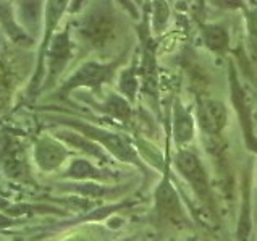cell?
I'll list each match as a JSON object with an SVG mask.
<instances>
[{
	"label": "cell",
	"mask_w": 257,
	"mask_h": 241,
	"mask_svg": "<svg viewBox=\"0 0 257 241\" xmlns=\"http://www.w3.org/2000/svg\"><path fill=\"white\" fill-rule=\"evenodd\" d=\"M121 89H123V92H126L128 96H133L136 91V79L131 75H126V73H124L123 79H121Z\"/></svg>",
	"instance_id": "obj_15"
},
{
	"label": "cell",
	"mask_w": 257,
	"mask_h": 241,
	"mask_svg": "<svg viewBox=\"0 0 257 241\" xmlns=\"http://www.w3.org/2000/svg\"><path fill=\"white\" fill-rule=\"evenodd\" d=\"M110 71H112L110 67H105V65L87 63L75 73V76L68 81L67 87L71 89V87H78V86H97L100 83H104L105 79H108Z\"/></svg>",
	"instance_id": "obj_6"
},
{
	"label": "cell",
	"mask_w": 257,
	"mask_h": 241,
	"mask_svg": "<svg viewBox=\"0 0 257 241\" xmlns=\"http://www.w3.org/2000/svg\"><path fill=\"white\" fill-rule=\"evenodd\" d=\"M204 38L209 49L215 50V52H220V50L226 49V46H228V34H226V31L222 26L217 25L204 26Z\"/></svg>",
	"instance_id": "obj_10"
},
{
	"label": "cell",
	"mask_w": 257,
	"mask_h": 241,
	"mask_svg": "<svg viewBox=\"0 0 257 241\" xmlns=\"http://www.w3.org/2000/svg\"><path fill=\"white\" fill-rule=\"evenodd\" d=\"M104 110L108 112L112 116H115V118L123 120V122H126L130 118V115H131L130 105L126 104V100L121 99L120 96H115V94L108 97V100L105 102V105H104Z\"/></svg>",
	"instance_id": "obj_11"
},
{
	"label": "cell",
	"mask_w": 257,
	"mask_h": 241,
	"mask_svg": "<svg viewBox=\"0 0 257 241\" xmlns=\"http://www.w3.org/2000/svg\"><path fill=\"white\" fill-rule=\"evenodd\" d=\"M249 231H251V215H249V202L244 201L243 214L239 218V227H238V239L239 241H247Z\"/></svg>",
	"instance_id": "obj_13"
},
{
	"label": "cell",
	"mask_w": 257,
	"mask_h": 241,
	"mask_svg": "<svg viewBox=\"0 0 257 241\" xmlns=\"http://www.w3.org/2000/svg\"><path fill=\"white\" fill-rule=\"evenodd\" d=\"M68 175L73 178L83 180V178H99L100 173L87 162V160H76L73 162L68 169Z\"/></svg>",
	"instance_id": "obj_12"
},
{
	"label": "cell",
	"mask_w": 257,
	"mask_h": 241,
	"mask_svg": "<svg viewBox=\"0 0 257 241\" xmlns=\"http://www.w3.org/2000/svg\"><path fill=\"white\" fill-rule=\"evenodd\" d=\"M121 241H135V239H131V238H124V239H121Z\"/></svg>",
	"instance_id": "obj_17"
},
{
	"label": "cell",
	"mask_w": 257,
	"mask_h": 241,
	"mask_svg": "<svg viewBox=\"0 0 257 241\" xmlns=\"http://www.w3.org/2000/svg\"><path fill=\"white\" fill-rule=\"evenodd\" d=\"M249 25H251V31L257 34V9L251 13V18H249Z\"/></svg>",
	"instance_id": "obj_16"
},
{
	"label": "cell",
	"mask_w": 257,
	"mask_h": 241,
	"mask_svg": "<svg viewBox=\"0 0 257 241\" xmlns=\"http://www.w3.org/2000/svg\"><path fill=\"white\" fill-rule=\"evenodd\" d=\"M70 54V42L67 34H60L54 41L52 49H50V65H52V71L57 73L63 67V62L68 58Z\"/></svg>",
	"instance_id": "obj_9"
},
{
	"label": "cell",
	"mask_w": 257,
	"mask_h": 241,
	"mask_svg": "<svg viewBox=\"0 0 257 241\" xmlns=\"http://www.w3.org/2000/svg\"><path fill=\"white\" fill-rule=\"evenodd\" d=\"M201 127L210 135H218L226 125V108L220 100H204L199 107Z\"/></svg>",
	"instance_id": "obj_3"
},
{
	"label": "cell",
	"mask_w": 257,
	"mask_h": 241,
	"mask_svg": "<svg viewBox=\"0 0 257 241\" xmlns=\"http://www.w3.org/2000/svg\"><path fill=\"white\" fill-rule=\"evenodd\" d=\"M113 31V20L112 15L107 13L105 10H97L94 12L86 21V28L84 33L94 44H104L107 38Z\"/></svg>",
	"instance_id": "obj_5"
},
{
	"label": "cell",
	"mask_w": 257,
	"mask_h": 241,
	"mask_svg": "<svg viewBox=\"0 0 257 241\" xmlns=\"http://www.w3.org/2000/svg\"><path fill=\"white\" fill-rule=\"evenodd\" d=\"M156 201H157L159 212L164 217L172 218V220H181L183 218L178 194H176L175 188L172 186V183L167 178L162 181V185H160L157 189Z\"/></svg>",
	"instance_id": "obj_4"
},
{
	"label": "cell",
	"mask_w": 257,
	"mask_h": 241,
	"mask_svg": "<svg viewBox=\"0 0 257 241\" xmlns=\"http://www.w3.org/2000/svg\"><path fill=\"white\" fill-rule=\"evenodd\" d=\"M176 167L180 169L181 175L185 177L191 185L193 189L197 193V196L202 201H209L210 194H209V181H207V175H205L201 162L197 160V157L193 152L188 151H180L176 154Z\"/></svg>",
	"instance_id": "obj_1"
},
{
	"label": "cell",
	"mask_w": 257,
	"mask_h": 241,
	"mask_svg": "<svg viewBox=\"0 0 257 241\" xmlns=\"http://www.w3.org/2000/svg\"><path fill=\"white\" fill-rule=\"evenodd\" d=\"M76 128L83 130L87 136H92V138H95V140H99L107 149H110L116 157L124 160V162H126V160L128 162H136L135 151L130 146L128 140H124L123 136L115 135V133H107V131H102L99 128L84 127V125H76Z\"/></svg>",
	"instance_id": "obj_2"
},
{
	"label": "cell",
	"mask_w": 257,
	"mask_h": 241,
	"mask_svg": "<svg viewBox=\"0 0 257 241\" xmlns=\"http://www.w3.org/2000/svg\"><path fill=\"white\" fill-rule=\"evenodd\" d=\"M193 118H191L189 112L183 108L180 104L175 105V123H173V133L176 143H186L193 138Z\"/></svg>",
	"instance_id": "obj_8"
},
{
	"label": "cell",
	"mask_w": 257,
	"mask_h": 241,
	"mask_svg": "<svg viewBox=\"0 0 257 241\" xmlns=\"http://www.w3.org/2000/svg\"><path fill=\"white\" fill-rule=\"evenodd\" d=\"M167 17H168V7H167V4L157 2L156 4V20H154V23H156L157 29H160L165 25Z\"/></svg>",
	"instance_id": "obj_14"
},
{
	"label": "cell",
	"mask_w": 257,
	"mask_h": 241,
	"mask_svg": "<svg viewBox=\"0 0 257 241\" xmlns=\"http://www.w3.org/2000/svg\"><path fill=\"white\" fill-rule=\"evenodd\" d=\"M65 152L63 146L52 140H42L39 141L38 148H36V160L42 170H54L63 162Z\"/></svg>",
	"instance_id": "obj_7"
},
{
	"label": "cell",
	"mask_w": 257,
	"mask_h": 241,
	"mask_svg": "<svg viewBox=\"0 0 257 241\" xmlns=\"http://www.w3.org/2000/svg\"><path fill=\"white\" fill-rule=\"evenodd\" d=\"M73 241H81V239H73Z\"/></svg>",
	"instance_id": "obj_18"
}]
</instances>
